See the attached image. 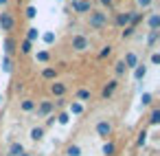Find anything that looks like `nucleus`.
Wrapping results in <instances>:
<instances>
[{
    "mask_svg": "<svg viewBox=\"0 0 160 156\" xmlns=\"http://www.w3.org/2000/svg\"><path fill=\"white\" fill-rule=\"evenodd\" d=\"M88 24H90V29L101 31V29L108 24V16H105L103 11H90V20H88Z\"/></svg>",
    "mask_w": 160,
    "mask_h": 156,
    "instance_id": "f257e3e1",
    "label": "nucleus"
},
{
    "mask_svg": "<svg viewBox=\"0 0 160 156\" xmlns=\"http://www.w3.org/2000/svg\"><path fill=\"white\" fill-rule=\"evenodd\" d=\"M13 27H16L13 16L9 11H2V13H0V29H2V31H13Z\"/></svg>",
    "mask_w": 160,
    "mask_h": 156,
    "instance_id": "f03ea898",
    "label": "nucleus"
},
{
    "mask_svg": "<svg viewBox=\"0 0 160 156\" xmlns=\"http://www.w3.org/2000/svg\"><path fill=\"white\" fill-rule=\"evenodd\" d=\"M55 112V101H42L38 106V117H51Z\"/></svg>",
    "mask_w": 160,
    "mask_h": 156,
    "instance_id": "7ed1b4c3",
    "label": "nucleus"
},
{
    "mask_svg": "<svg viewBox=\"0 0 160 156\" xmlns=\"http://www.w3.org/2000/svg\"><path fill=\"white\" fill-rule=\"evenodd\" d=\"M129 22H132V11H121V13L114 16V24H116V27H123V29H125Z\"/></svg>",
    "mask_w": 160,
    "mask_h": 156,
    "instance_id": "20e7f679",
    "label": "nucleus"
},
{
    "mask_svg": "<svg viewBox=\"0 0 160 156\" xmlns=\"http://www.w3.org/2000/svg\"><path fill=\"white\" fill-rule=\"evenodd\" d=\"M72 49H75V51H79V53H81V51H86V49H90L88 38H86V35H75V38H72Z\"/></svg>",
    "mask_w": 160,
    "mask_h": 156,
    "instance_id": "39448f33",
    "label": "nucleus"
},
{
    "mask_svg": "<svg viewBox=\"0 0 160 156\" xmlns=\"http://www.w3.org/2000/svg\"><path fill=\"white\" fill-rule=\"evenodd\" d=\"M72 11H77V13H88V11H90V0H72Z\"/></svg>",
    "mask_w": 160,
    "mask_h": 156,
    "instance_id": "423d86ee",
    "label": "nucleus"
},
{
    "mask_svg": "<svg viewBox=\"0 0 160 156\" xmlns=\"http://www.w3.org/2000/svg\"><path fill=\"white\" fill-rule=\"evenodd\" d=\"M97 134L103 136V138H108V136L112 134V125H110V121H99V123H97Z\"/></svg>",
    "mask_w": 160,
    "mask_h": 156,
    "instance_id": "0eeeda50",
    "label": "nucleus"
},
{
    "mask_svg": "<svg viewBox=\"0 0 160 156\" xmlns=\"http://www.w3.org/2000/svg\"><path fill=\"white\" fill-rule=\"evenodd\" d=\"M116 86H118V81H116V79H110V81L103 86V90H101V97H103V99H108V97H110V95L116 90Z\"/></svg>",
    "mask_w": 160,
    "mask_h": 156,
    "instance_id": "6e6552de",
    "label": "nucleus"
},
{
    "mask_svg": "<svg viewBox=\"0 0 160 156\" xmlns=\"http://www.w3.org/2000/svg\"><path fill=\"white\" fill-rule=\"evenodd\" d=\"M51 92L55 95V97H64L66 95V84H62V81H55V84H51Z\"/></svg>",
    "mask_w": 160,
    "mask_h": 156,
    "instance_id": "1a4fd4ad",
    "label": "nucleus"
},
{
    "mask_svg": "<svg viewBox=\"0 0 160 156\" xmlns=\"http://www.w3.org/2000/svg\"><path fill=\"white\" fill-rule=\"evenodd\" d=\"M123 64H125V68H136L138 66V55L136 53H127L125 60H123Z\"/></svg>",
    "mask_w": 160,
    "mask_h": 156,
    "instance_id": "9d476101",
    "label": "nucleus"
},
{
    "mask_svg": "<svg viewBox=\"0 0 160 156\" xmlns=\"http://www.w3.org/2000/svg\"><path fill=\"white\" fill-rule=\"evenodd\" d=\"M55 77H57V68H53V66H46V68H42V79L51 81V79H55Z\"/></svg>",
    "mask_w": 160,
    "mask_h": 156,
    "instance_id": "9b49d317",
    "label": "nucleus"
},
{
    "mask_svg": "<svg viewBox=\"0 0 160 156\" xmlns=\"http://www.w3.org/2000/svg\"><path fill=\"white\" fill-rule=\"evenodd\" d=\"M147 24H149L151 31H158V27H160V16H158V13H151V16L147 18Z\"/></svg>",
    "mask_w": 160,
    "mask_h": 156,
    "instance_id": "f8f14e48",
    "label": "nucleus"
},
{
    "mask_svg": "<svg viewBox=\"0 0 160 156\" xmlns=\"http://www.w3.org/2000/svg\"><path fill=\"white\" fill-rule=\"evenodd\" d=\"M2 49H5V53H7V57H9V55L16 51V40H13V38H7V40L2 42Z\"/></svg>",
    "mask_w": 160,
    "mask_h": 156,
    "instance_id": "ddd939ff",
    "label": "nucleus"
},
{
    "mask_svg": "<svg viewBox=\"0 0 160 156\" xmlns=\"http://www.w3.org/2000/svg\"><path fill=\"white\" fill-rule=\"evenodd\" d=\"M22 152H24L22 143H11V147H9V156H20Z\"/></svg>",
    "mask_w": 160,
    "mask_h": 156,
    "instance_id": "4468645a",
    "label": "nucleus"
},
{
    "mask_svg": "<svg viewBox=\"0 0 160 156\" xmlns=\"http://www.w3.org/2000/svg\"><path fill=\"white\" fill-rule=\"evenodd\" d=\"M20 108H22L24 112H33V110H35V101H33V99H24V101L20 103Z\"/></svg>",
    "mask_w": 160,
    "mask_h": 156,
    "instance_id": "2eb2a0df",
    "label": "nucleus"
},
{
    "mask_svg": "<svg viewBox=\"0 0 160 156\" xmlns=\"http://www.w3.org/2000/svg\"><path fill=\"white\" fill-rule=\"evenodd\" d=\"M149 123H151V125H158V123H160V108H153V110H151Z\"/></svg>",
    "mask_w": 160,
    "mask_h": 156,
    "instance_id": "dca6fc26",
    "label": "nucleus"
},
{
    "mask_svg": "<svg viewBox=\"0 0 160 156\" xmlns=\"http://www.w3.org/2000/svg\"><path fill=\"white\" fill-rule=\"evenodd\" d=\"M38 38H40V31H38V29H35V27H31V29H29V31H27V40H29V42H31V44H33V42H35V40H38Z\"/></svg>",
    "mask_w": 160,
    "mask_h": 156,
    "instance_id": "f3484780",
    "label": "nucleus"
},
{
    "mask_svg": "<svg viewBox=\"0 0 160 156\" xmlns=\"http://www.w3.org/2000/svg\"><path fill=\"white\" fill-rule=\"evenodd\" d=\"M145 75H147V68H145V66H136V68H134V79H136V81H140Z\"/></svg>",
    "mask_w": 160,
    "mask_h": 156,
    "instance_id": "a211bd4d",
    "label": "nucleus"
},
{
    "mask_svg": "<svg viewBox=\"0 0 160 156\" xmlns=\"http://www.w3.org/2000/svg\"><path fill=\"white\" fill-rule=\"evenodd\" d=\"M66 154L68 156H81V147L79 145H68L66 147Z\"/></svg>",
    "mask_w": 160,
    "mask_h": 156,
    "instance_id": "6ab92c4d",
    "label": "nucleus"
},
{
    "mask_svg": "<svg viewBox=\"0 0 160 156\" xmlns=\"http://www.w3.org/2000/svg\"><path fill=\"white\" fill-rule=\"evenodd\" d=\"M77 99H79V101H88V99H90V90L79 88V90H77Z\"/></svg>",
    "mask_w": 160,
    "mask_h": 156,
    "instance_id": "aec40b11",
    "label": "nucleus"
},
{
    "mask_svg": "<svg viewBox=\"0 0 160 156\" xmlns=\"http://www.w3.org/2000/svg\"><path fill=\"white\" fill-rule=\"evenodd\" d=\"M42 136H44V127H33V130H31V138H33V141H40Z\"/></svg>",
    "mask_w": 160,
    "mask_h": 156,
    "instance_id": "412c9836",
    "label": "nucleus"
},
{
    "mask_svg": "<svg viewBox=\"0 0 160 156\" xmlns=\"http://www.w3.org/2000/svg\"><path fill=\"white\" fill-rule=\"evenodd\" d=\"M114 152H116L114 143H105L103 145V156H114Z\"/></svg>",
    "mask_w": 160,
    "mask_h": 156,
    "instance_id": "4be33fe9",
    "label": "nucleus"
},
{
    "mask_svg": "<svg viewBox=\"0 0 160 156\" xmlns=\"http://www.w3.org/2000/svg\"><path fill=\"white\" fill-rule=\"evenodd\" d=\"M158 35H160V31H149L147 44H149V46H153V44H156V40H158Z\"/></svg>",
    "mask_w": 160,
    "mask_h": 156,
    "instance_id": "5701e85b",
    "label": "nucleus"
},
{
    "mask_svg": "<svg viewBox=\"0 0 160 156\" xmlns=\"http://www.w3.org/2000/svg\"><path fill=\"white\" fill-rule=\"evenodd\" d=\"M81 112H83V106L81 103H77V101L70 103V114H81Z\"/></svg>",
    "mask_w": 160,
    "mask_h": 156,
    "instance_id": "b1692460",
    "label": "nucleus"
},
{
    "mask_svg": "<svg viewBox=\"0 0 160 156\" xmlns=\"http://www.w3.org/2000/svg\"><path fill=\"white\" fill-rule=\"evenodd\" d=\"M134 31H136V29H134L132 24H127V27L123 29V33H121V35H123V40H125V38H132V35H134Z\"/></svg>",
    "mask_w": 160,
    "mask_h": 156,
    "instance_id": "393cba45",
    "label": "nucleus"
},
{
    "mask_svg": "<svg viewBox=\"0 0 160 156\" xmlns=\"http://www.w3.org/2000/svg\"><path fill=\"white\" fill-rule=\"evenodd\" d=\"M20 51L27 55V53H31V42L29 40H22V44H20Z\"/></svg>",
    "mask_w": 160,
    "mask_h": 156,
    "instance_id": "a878e982",
    "label": "nucleus"
},
{
    "mask_svg": "<svg viewBox=\"0 0 160 156\" xmlns=\"http://www.w3.org/2000/svg\"><path fill=\"white\" fill-rule=\"evenodd\" d=\"M35 16H38V9H35L33 5H31V7H27V18H29V20H33Z\"/></svg>",
    "mask_w": 160,
    "mask_h": 156,
    "instance_id": "bb28decb",
    "label": "nucleus"
},
{
    "mask_svg": "<svg viewBox=\"0 0 160 156\" xmlns=\"http://www.w3.org/2000/svg\"><path fill=\"white\" fill-rule=\"evenodd\" d=\"M42 40H44L46 44H53V42H55V33H51V31H48V33H44V35H42Z\"/></svg>",
    "mask_w": 160,
    "mask_h": 156,
    "instance_id": "cd10ccee",
    "label": "nucleus"
},
{
    "mask_svg": "<svg viewBox=\"0 0 160 156\" xmlns=\"http://www.w3.org/2000/svg\"><path fill=\"white\" fill-rule=\"evenodd\" d=\"M114 70H116V75H123L127 68H125V64H123V60L121 62H116V66H114Z\"/></svg>",
    "mask_w": 160,
    "mask_h": 156,
    "instance_id": "c85d7f7f",
    "label": "nucleus"
},
{
    "mask_svg": "<svg viewBox=\"0 0 160 156\" xmlns=\"http://www.w3.org/2000/svg\"><path fill=\"white\" fill-rule=\"evenodd\" d=\"M57 121H59L62 125H66V123L70 121V117H68V112H62V114H57Z\"/></svg>",
    "mask_w": 160,
    "mask_h": 156,
    "instance_id": "c756f323",
    "label": "nucleus"
},
{
    "mask_svg": "<svg viewBox=\"0 0 160 156\" xmlns=\"http://www.w3.org/2000/svg\"><path fill=\"white\" fill-rule=\"evenodd\" d=\"M110 53H112V46H103V51L99 53V60H105V57H108Z\"/></svg>",
    "mask_w": 160,
    "mask_h": 156,
    "instance_id": "7c9ffc66",
    "label": "nucleus"
},
{
    "mask_svg": "<svg viewBox=\"0 0 160 156\" xmlns=\"http://www.w3.org/2000/svg\"><path fill=\"white\" fill-rule=\"evenodd\" d=\"M2 70H5V73L11 70V57H5V60H2Z\"/></svg>",
    "mask_w": 160,
    "mask_h": 156,
    "instance_id": "2f4dec72",
    "label": "nucleus"
},
{
    "mask_svg": "<svg viewBox=\"0 0 160 156\" xmlns=\"http://www.w3.org/2000/svg\"><path fill=\"white\" fill-rule=\"evenodd\" d=\"M140 103H142V106H149V103H151V92H145V95L140 97Z\"/></svg>",
    "mask_w": 160,
    "mask_h": 156,
    "instance_id": "473e14b6",
    "label": "nucleus"
},
{
    "mask_svg": "<svg viewBox=\"0 0 160 156\" xmlns=\"http://www.w3.org/2000/svg\"><path fill=\"white\" fill-rule=\"evenodd\" d=\"M38 62H42V64L48 62V53H46V51H40V53H38Z\"/></svg>",
    "mask_w": 160,
    "mask_h": 156,
    "instance_id": "72a5a7b5",
    "label": "nucleus"
},
{
    "mask_svg": "<svg viewBox=\"0 0 160 156\" xmlns=\"http://www.w3.org/2000/svg\"><path fill=\"white\" fill-rule=\"evenodd\" d=\"M136 143H138V145H145V143H147V132H145V130L138 134V141H136Z\"/></svg>",
    "mask_w": 160,
    "mask_h": 156,
    "instance_id": "f704fd0d",
    "label": "nucleus"
},
{
    "mask_svg": "<svg viewBox=\"0 0 160 156\" xmlns=\"http://www.w3.org/2000/svg\"><path fill=\"white\" fill-rule=\"evenodd\" d=\"M149 5H151V0H138V7H142V9L149 7Z\"/></svg>",
    "mask_w": 160,
    "mask_h": 156,
    "instance_id": "c9c22d12",
    "label": "nucleus"
},
{
    "mask_svg": "<svg viewBox=\"0 0 160 156\" xmlns=\"http://www.w3.org/2000/svg\"><path fill=\"white\" fill-rule=\"evenodd\" d=\"M151 64H160V55H158V53L151 55Z\"/></svg>",
    "mask_w": 160,
    "mask_h": 156,
    "instance_id": "e433bc0d",
    "label": "nucleus"
},
{
    "mask_svg": "<svg viewBox=\"0 0 160 156\" xmlns=\"http://www.w3.org/2000/svg\"><path fill=\"white\" fill-rule=\"evenodd\" d=\"M53 123H55V117H53V114H51V117H48V119H46V125H53Z\"/></svg>",
    "mask_w": 160,
    "mask_h": 156,
    "instance_id": "4c0bfd02",
    "label": "nucleus"
},
{
    "mask_svg": "<svg viewBox=\"0 0 160 156\" xmlns=\"http://www.w3.org/2000/svg\"><path fill=\"white\" fill-rule=\"evenodd\" d=\"M112 3H114V0H101V5H108V7H110Z\"/></svg>",
    "mask_w": 160,
    "mask_h": 156,
    "instance_id": "58836bf2",
    "label": "nucleus"
},
{
    "mask_svg": "<svg viewBox=\"0 0 160 156\" xmlns=\"http://www.w3.org/2000/svg\"><path fill=\"white\" fill-rule=\"evenodd\" d=\"M9 3V0H0V7H2V5H7Z\"/></svg>",
    "mask_w": 160,
    "mask_h": 156,
    "instance_id": "ea45409f",
    "label": "nucleus"
},
{
    "mask_svg": "<svg viewBox=\"0 0 160 156\" xmlns=\"http://www.w3.org/2000/svg\"><path fill=\"white\" fill-rule=\"evenodd\" d=\"M20 156H31V154H29V152H22V154H20Z\"/></svg>",
    "mask_w": 160,
    "mask_h": 156,
    "instance_id": "a19ab883",
    "label": "nucleus"
},
{
    "mask_svg": "<svg viewBox=\"0 0 160 156\" xmlns=\"http://www.w3.org/2000/svg\"><path fill=\"white\" fill-rule=\"evenodd\" d=\"M0 101H2V97H0Z\"/></svg>",
    "mask_w": 160,
    "mask_h": 156,
    "instance_id": "79ce46f5",
    "label": "nucleus"
}]
</instances>
